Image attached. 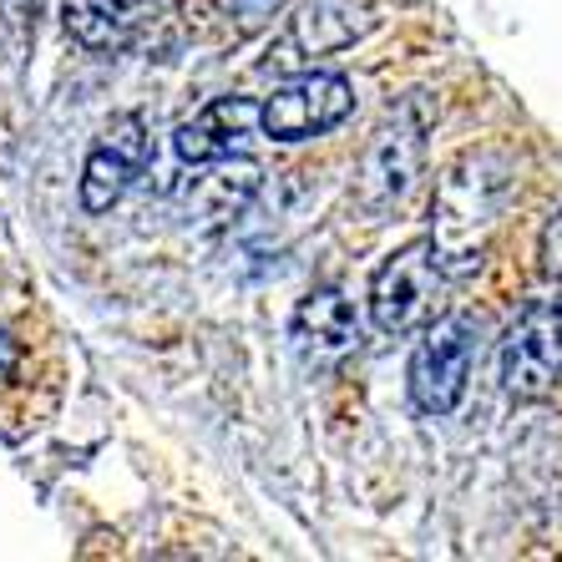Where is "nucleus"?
<instances>
[{
    "mask_svg": "<svg viewBox=\"0 0 562 562\" xmlns=\"http://www.w3.org/2000/svg\"><path fill=\"white\" fill-rule=\"evenodd\" d=\"M355 112V87L335 71H304L284 81L269 102H259V127L274 143H304V137H325Z\"/></svg>",
    "mask_w": 562,
    "mask_h": 562,
    "instance_id": "7ed1b4c3",
    "label": "nucleus"
},
{
    "mask_svg": "<svg viewBox=\"0 0 562 562\" xmlns=\"http://www.w3.org/2000/svg\"><path fill=\"white\" fill-rule=\"evenodd\" d=\"M294 340L310 360H340L360 345V325H355V310L340 289H314L304 294L300 314H294Z\"/></svg>",
    "mask_w": 562,
    "mask_h": 562,
    "instance_id": "1a4fd4ad",
    "label": "nucleus"
},
{
    "mask_svg": "<svg viewBox=\"0 0 562 562\" xmlns=\"http://www.w3.org/2000/svg\"><path fill=\"white\" fill-rule=\"evenodd\" d=\"M537 254H542V269H548L552 279H562V213H552V218H548Z\"/></svg>",
    "mask_w": 562,
    "mask_h": 562,
    "instance_id": "9b49d317",
    "label": "nucleus"
},
{
    "mask_svg": "<svg viewBox=\"0 0 562 562\" xmlns=\"http://www.w3.org/2000/svg\"><path fill=\"white\" fill-rule=\"evenodd\" d=\"M562 380V300H537L502 340V385L517 401H542Z\"/></svg>",
    "mask_w": 562,
    "mask_h": 562,
    "instance_id": "20e7f679",
    "label": "nucleus"
},
{
    "mask_svg": "<svg viewBox=\"0 0 562 562\" xmlns=\"http://www.w3.org/2000/svg\"><path fill=\"white\" fill-rule=\"evenodd\" d=\"M446 294V259L436 249V238H416L406 249H395L391 259L370 279V319L385 335H416L441 314Z\"/></svg>",
    "mask_w": 562,
    "mask_h": 562,
    "instance_id": "f257e3e1",
    "label": "nucleus"
},
{
    "mask_svg": "<svg viewBox=\"0 0 562 562\" xmlns=\"http://www.w3.org/2000/svg\"><path fill=\"white\" fill-rule=\"evenodd\" d=\"M420 157H426V122H416L411 112H395L360 157V203L391 209L395 198H406V188L420 172Z\"/></svg>",
    "mask_w": 562,
    "mask_h": 562,
    "instance_id": "423d86ee",
    "label": "nucleus"
},
{
    "mask_svg": "<svg viewBox=\"0 0 562 562\" xmlns=\"http://www.w3.org/2000/svg\"><path fill=\"white\" fill-rule=\"evenodd\" d=\"M178 21V0H71L66 31L87 52H132V46H168Z\"/></svg>",
    "mask_w": 562,
    "mask_h": 562,
    "instance_id": "39448f33",
    "label": "nucleus"
},
{
    "mask_svg": "<svg viewBox=\"0 0 562 562\" xmlns=\"http://www.w3.org/2000/svg\"><path fill=\"white\" fill-rule=\"evenodd\" d=\"M254 127H259V106L249 97H218V102H209L198 117H188L178 127L172 147H178V157L188 168H213V162L244 157Z\"/></svg>",
    "mask_w": 562,
    "mask_h": 562,
    "instance_id": "6e6552de",
    "label": "nucleus"
},
{
    "mask_svg": "<svg viewBox=\"0 0 562 562\" xmlns=\"http://www.w3.org/2000/svg\"><path fill=\"white\" fill-rule=\"evenodd\" d=\"M15 366H21V345H15L11 335H5V329H0V380L11 375Z\"/></svg>",
    "mask_w": 562,
    "mask_h": 562,
    "instance_id": "ddd939ff",
    "label": "nucleus"
},
{
    "mask_svg": "<svg viewBox=\"0 0 562 562\" xmlns=\"http://www.w3.org/2000/svg\"><path fill=\"white\" fill-rule=\"evenodd\" d=\"M476 335L482 325L471 314H446L426 325V340L411 355V401L420 416H451L461 406L476 366Z\"/></svg>",
    "mask_w": 562,
    "mask_h": 562,
    "instance_id": "f03ea898",
    "label": "nucleus"
},
{
    "mask_svg": "<svg viewBox=\"0 0 562 562\" xmlns=\"http://www.w3.org/2000/svg\"><path fill=\"white\" fill-rule=\"evenodd\" d=\"M279 5H284V0H234L228 11L238 15V31H254V26H263V21H269Z\"/></svg>",
    "mask_w": 562,
    "mask_h": 562,
    "instance_id": "f8f14e48",
    "label": "nucleus"
},
{
    "mask_svg": "<svg viewBox=\"0 0 562 562\" xmlns=\"http://www.w3.org/2000/svg\"><path fill=\"white\" fill-rule=\"evenodd\" d=\"M147 127L137 112H122L112 127L102 132V143L92 147L87 168H81V209L87 213H106L117 209L122 193L132 188V178H143L147 168Z\"/></svg>",
    "mask_w": 562,
    "mask_h": 562,
    "instance_id": "0eeeda50",
    "label": "nucleus"
},
{
    "mask_svg": "<svg viewBox=\"0 0 562 562\" xmlns=\"http://www.w3.org/2000/svg\"><path fill=\"white\" fill-rule=\"evenodd\" d=\"M370 21L360 11H355L350 0H310L300 15H294V26H289V41L300 46V52H340V46H350L360 31H366Z\"/></svg>",
    "mask_w": 562,
    "mask_h": 562,
    "instance_id": "9d476101",
    "label": "nucleus"
}]
</instances>
